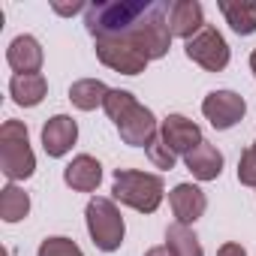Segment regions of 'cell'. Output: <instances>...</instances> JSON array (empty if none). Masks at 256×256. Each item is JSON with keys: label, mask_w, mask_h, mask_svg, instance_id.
Masks as SVG:
<instances>
[{"label": "cell", "mask_w": 256, "mask_h": 256, "mask_svg": "<svg viewBox=\"0 0 256 256\" xmlns=\"http://www.w3.org/2000/svg\"><path fill=\"white\" fill-rule=\"evenodd\" d=\"M0 172L10 184L28 181L36 172V154L30 148V133L24 120H4L0 126Z\"/></svg>", "instance_id": "3957f363"}, {"label": "cell", "mask_w": 256, "mask_h": 256, "mask_svg": "<svg viewBox=\"0 0 256 256\" xmlns=\"http://www.w3.org/2000/svg\"><path fill=\"white\" fill-rule=\"evenodd\" d=\"M184 52H187V58L196 64V66H202L205 72H223L226 66H229V60H232V52H229V42H226V36L217 30V28H205L202 34H196L187 46H184Z\"/></svg>", "instance_id": "8992f818"}, {"label": "cell", "mask_w": 256, "mask_h": 256, "mask_svg": "<svg viewBox=\"0 0 256 256\" xmlns=\"http://www.w3.org/2000/svg\"><path fill=\"white\" fill-rule=\"evenodd\" d=\"M108 84L100 82V78H78L72 82L70 88V102L78 108V112H94V108H102L106 96H108Z\"/></svg>", "instance_id": "d6986e66"}, {"label": "cell", "mask_w": 256, "mask_h": 256, "mask_svg": "<svg viewBox=\"0 0 256 256\" xmlns=\"http://www.w3.org/2000/svg\"><path fill=\"white\" fill-rule=\"evenodd\" d=\"M250 72H253V78H256V48L250 52Z\"/></svg>", "instance_id": "f1b7e54d"}, {"label": "cell", "mask_w": 256, "mask_h": 256, "mask_svg": "<svg viewBox=\"0 0 256 256\" xmlns=\"http://www.w3.org/2000/svg\"><path fill=\"white\" fill-rule=\"evenodd\" d=\"M217 256H247V247L241 241H226V244H220Z\"/></svg>", "instance_id": "484cf974"}, {"label": "cell", "mask_w": 256, "mask_h": 256, "mask_svg": "<svg viewBox=\"0 0 256 256\" xmlns=\"http://www.w3.org/2000/svg\"><path fill=\"white\" fill-rule=\"evenodd\" d=\"M94 48L100 64L120 76H142L151 64L130 40H94Z\"/></svg>", "instance_id": "52a82bcc"}, {"label": "cell", "mask_w": 256, "mask_h": 256, "mask_svg": "<svg viewBox=\"0 0 256 256\" xmlns=\"http://www.w3.org/2000/svg\"><path fill=\"white\" fill-rule=\"evenodd\" d=\"M169 4H154V10L139 22V28L126 36L148 60H163L172 48V28H169Z\"/></svg>", "instance_id": "5b68a950"}, {"label": "cell", "mask_w": 256, "mask_h": 256, "mask_svg": "<svg viewBox=\"0 0 256 256\" xmlns=\"http://www.w3.org/2000/svg\"><path fill=\"white\" fill-rule=\"evenodd\" d=\"M202 114H205V120L214 126V130H220V133H226V130H232L235 124H241L244 120V114H247V100L241 96V94H235V90H211L205 100H202Z\"/></svg>", "instance_id": "ba28073f"}, {"label": "cell", "mask_w": 256, "mask_h": 256, "mask_svg": "<svg viewBox=\"0 0 256 256\" xmlns=\"http://www.w3.org/2000/svg\"><path fill=\"white\" fill-rule=\"evenodd\" d=\"M114 126H118V133H120V142L130 145V148H148V145L160 136V120H157L154 112H151L148 106H142V102H136Z\"/></svg>", "instance_id": "9c48e42d"}, {"label": "cell", "mask_w": 256, "mask_h": 256, "mask_svg": "<svg viewBox=\"0 0 256 256\" xmlns=\"http://www.w3.org/2000/svg\"><path fill=\"white\" fill-rule=\"evenodd\" d=\"M253 151H256V142H253Z\"/></svg>", "instance_id": "4dcf8cb0"}, {"label": "cell", "mask_w": 256, "mask_h": 256, "mask_svg": "<svg viewBox=\"0 0 256 256\" xmlns=\"http://www.w3.org/2000/svg\"><path fill=\"white\" fill-rule=\"evenodd\" d=\"M64 184L76 193H94L102 184V163L90 154H78L64 169Z\"/></svg>", "instance_id": "9a60e30c"}, {"label": "cell", "mask_w": 256, "mask_h": 256, "mask_svg": "<svg viewBox=\"0 0 256 256\" xmlns=\"http://www.w3.org/2000/svg\"><path fill=\"white\" fill-rule=\"evenodd\" d=\"M36 256H84V253H82V247H78L72 238H66V235H52V238H46V241L40 244Z\"/></svg>", "instance_id": "603a6c76"}, {"label": "cell", "mask_w": 256, "mask_h": 256, "mask_svg": "<svg viewBox=\"0 0 256 256\" xmlns=\"http://www.w3.org/2000/svg\"><path fill=\"white\" fill-rule=\"evenodd\" d=\"M76 142H78V124L70 114H54V118L46 120V126H42V151L52 160L66 157Z\"/></svg>", "instance_id": "7c38bea8"}, {"label": "cell", "mask_w": 256, "mask_h": 256, "mask_svg": "<svg viewBox=\"0 0 256 256\" xmlns=\"http://www.w3.org/2000/svg\"><path fill=\"white\" fill-rule=\"evenodd\" d=\"M166 247L172 256H205L202 241L196 238L193 226H184V223H172L166 229Z\"/></svg>", "instance_id": "44dd1931"}, {"label": "cell", "mask_w": 256, "mask_h": 256, "mask_svg": "<svg viewBox=\"0 0 256 256\" xmlns=\"http://www.w3.org/2000/svg\"><path fill=\"white\" fill-rule=\"evenodd\" d=\"M154 10V0H102L84 12V28L94 40H126Z\"/></svg>", "instance_id": "6da1fadb"}, {"label": "cell", "mask_w": 256, "mask_h": 256, "mask_svg": "<svg viewBox=\"0 0 256 256\" xmlns=\"http://www.w3.org/2000/svg\"><path fill=\"white\" fill-rule=\"evenodd\" d=\"M184 166H187V172H190L196 181L208 184V181H217V178L223 175L226 160H223V151H220L217 145L202 142L199 148H193V151L184 157Z\"/></svg>", "instance_id": "2e32d148"}, {"label": "cell", "mask_w": 256, "mask_h": 256, "mask_svg": "<svg viewBox=\"0 0 256 256\" xmlns=\"http://www.w3.org/2000/svg\"><path fill=\"white\" fill-rule=\"evenodd\" d=\"M238 184L256 190V151L253 148H247L238 160Z\"/></svg>", "instance_id": "d4e9b609"}, {"label": "cell", "mask_w": 256, "mask_h": 256, "mask_svg": "<svg viewBox=\"0 0 256 256\" xmlns=\"http://www.w3.org/2000/svg\"><path fill=\"white\" fill-rule=\"evenodd\" d=\"M169 205H172V214H175V223H184V226H193L196 220L205 217L208 211V196L199 184H175L172 193H169Z\"/></svg>", "instance_id": "8fae6325"}, {"label": "cell", "mask_w": 256, "mask_h": 256, "mask_svg": "<svg viewBox=\"0 0 256 256\" xmlns=\"http://www.w3.org/2000/svg\"><path fill=\"white\" fill-rule=\"evenodd\" d=\"M4 256H12V253H10V250H4Z\"/></svg>", "instance_id": "f546056e"}, {"label": "cell", "mask_w": 256, "mask_h": 256, "mask_svg": "<svg viewBox=\"0 0 256 256\" xmlns=\"http://www.w3.org/2000/svg\"><path fill=\"white\" fill-rule=\"evenodd\" d=\"M166 184L154 172H139V169H114V184H112V199L133 208L139 214H154L163 205Z\"/></svg>", "instance_id": "7a4b0ae2"}, {"label": "cell", "mask_w": 256, "mask_h": 256, "mask_svg": "<svg viewBox=\"0 0 256 256\" xmlns=\"http://www.w3.org/2000/svg\"><path fill=\"white\" fill-rule=\"evenodd\" d=\"M84 223H88V235H90L96 250H102V253L120 250L124 235H126V223H124V214H120L114 199L94 196L84 208Z\"/></svg>", "instance_id": "277c9868"}, {"label": "cell", "mask_w": 256, "mask_h": 256, "mask_svg": "<svg viewBox=\"0 0 256 256\" xmlns=\"http://www.w3.org/2000/svg\"><path fill=\"white\" fill-rule=\"evenodd\" d=\"M30 214V196L18 184H6L0 190V220L4 223H22Z\"/></svg>", "instance_id": "ffe728a7"}, {"label": "cell", "mask_w": 256, "mask_h": 256, "mask_svg": "<svg viewBox=\"0 0 256 256\" xmlns=\"http://www.w3.org/2000/svg\"><path fill=\"white\" fill-rule=\"evenodd\" d=\"M46 94H48V82H46L42 72H36V76H12L10 78V96L22 108H36L46 100Z\"/></svg>", "instance_id": "e0dca14e"}, {"label": "cell", "mask_w": 256, "mask_h": 256, "mask_svg": "<svg viewBox=\"0 0 256 256\" xmlns=\"http://www.w3.org/2000/svg\"><path fill=\"white\" fill-rule=\"evenodd\" d=\"M169 28H172V36L190 42L196 34H202L208 28L202 4L199 0H175L172 10H169Z\"/></svg>", "instance_id": "5bb4252c"}, {"label": "cell", "mask_w": 256, "mask_h": 256, "mask_svg": "<svg viewBox=\"0 0 256 256\" xmlns=\"http://www.w3.org/2000/svg\"><path fill=\"white\" fill-rule=\"evenodd\" d=\"M52 10L58 16H76V12H88V4H72V6H64V4H52Z\"/></svg>", "instance_id": "4316f807"}, {"label": "cell", "mask_w": 256, "mask_h": 256, "mask_svg": "<svg viewBox=\"0 0 256 256\" xmlns=\"http://www.w3.org/2000/svg\"><path fill=\"white\" fill-rule=\"evenodd\" d=\"M136 102H139V100H136V96H133L130 90L112 88V90H108V96H106V102H102V112L108 114V120H114V124H118V120H120V118H124L126 112H130V108H133Z\"/></svg>", "instance_id": "7402d4cb"}, {"label": "cell", "mask_w": 256, "mask_h": 256, "mask_svg": "<svg viewBox=\"0 0 256 256\" xmlns=\"http://www.w3.org/2000/svg\"><path fill=\"white\" fill-rule=\"evenodd\" d=\"M217 6H220L226 24L238 36H253L256 34V4L253 0H220Z\"/></svg>", "instance_id": "ac0fdd59"}, {"label": "cell", "mask_w": 256, "mask_h": 256, "mask_svg": "<svg viewBox=\"0 0 256 256\" xmlns=\"http://www.w3.org/2000/svg\"><path fill=\"white\" fill-rule=\"evenodd\" d=\"M160 139L178 154V157H187L193 148H199L205 142L202 136V126L196 120H190L187 114H169L160 120Z\"/></svg>", "instance_id": "30bf717a"}, {"label": "cell", "mask_w": 256, "mask_h": 256, "mask_svg": "<svg viewBox=\"0 0 256 256\" xmlns=\"http://www.w3.org/2000/svg\"><path fill=\"white\" fill-rule=\"evenodd\" d=\"M145 154H148V160H151L157 169H163V172H172V169H175V163H178V154H175V151L160 139V136L145 148Z\"/></svg>", "instance_id": "cb8c5ba5"}, {"label": "cell", "mask_w": 256, "mask_h": 256, "mask_svg": "<svg viewBox=\"0 0 256 256\" xmlns=\"http://www.w3.org/2000/svg\"><path fill=\"white\" fill-rule=\"evenodd\" d=\"M145 256H172V253H169V247H166V244H160V247H151Z\"/></svg>", "instance_id": "83f0119b"}, {"label": "cell", "mask_w": 256, "mask_h": 256, "mask_svg": "<svg viewBox=\"0 0 256 256\" xmlns=\"http://www.w3.org/2000/svg\"><path fill=\"white\" fill-rule=\"evenodd\" d=\"M6 64H10V70H12L16 76H36V72L42 70V64H46V52H42V46H40L36 36L22 34V36H16V40L10 42V48H6Z\"/></svg>", "instance_id": "4fadbf2b"}]
</instances>
